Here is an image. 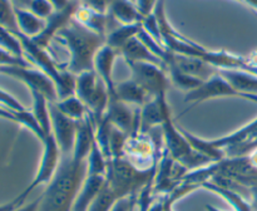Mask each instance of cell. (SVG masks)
Here are the masks:
<instances>
[{
  "label": "cell",
  "mask_w": 257,
  "mask_h": 211,
  "mask_svg": "<svg viewBox=\"0 0 257 211\" xmlns=\"http://www.w3.org/2000/svg\"><path fill=\"white\" fill-rule=\"evenodd\" d=\"M97 73L94 70H88V72L80 73L77 75V82H75V95L84 103L85 106L92 98L93 93L95 92L98 85Z\"/></svg>",
  "instance_id": "d6986e66"
},
{
  "label": "cell",
  "mask_w": 257,
  "mask_h": 211,
  "mask_svg": "<svg viewBox=\"0 0 257 211\" xmlns=\"http://www.w3.org/2000/svg\"><path fill=\"white\" fill-rule=\"evenodd\" d=\"M119 53L115 49L110 48L109 45L104 44L94 58V72L97 73L98 78L102 80L107 87L109 98L115 97V83L113 82V65H114L115 58Z\"/></svg>",
  "instance_id": "8fae6325"
},
{
  "label": "cell",
  "mask_w": 257,
  "mask_h": 211,
  "mask_svg": "<svg viewBox=\"0 0 257 211\" xmlns=\"http://www.w3.org/2000/svg\"><path fill=\"white\" fill-rule=\"evenodd\" d=\"M27 9L44 20H47L55 12L53 5L48 0H30Z\"/></svg>",
  "instance_id": "4316f807"
},
{
  "label": "cell",
  "mask_w": 257,
  "mask_h": 211,
  "mask_svg": "<svg viewBox=\"0 0 257 211\" xmlns=\"http://www.w3.org/2000/svg\"><path fill=\"white\" fill-rule=\"evenodd\" d=\"M0 48L18 55V57H24L22 42L18 35L3 27H0Z\"/></svg>",
  "instance_id": "cb8c5ba5"
},
{
  "label": "cell",
  "mask_w": 257,
  "mask_h": 211,
  "mask_svg": "<svg viewBox=\"0 0 257 211\" xmlns=\"http://www.w3.org/2000/svg\"><path fill=\"white\" fill-rule=\"evenodd\" d=\"M42 143L44 148H43L42 162H40L39 171H38L37 176H35L32 185L23 192V195L25 196L29 195L30 191L34 187H37L38 185L50 182L53 176L57 173V167L58 165H59L60 155H62L57 140H55V137L53 136V133H49Z\"/></svg>",
  "instance_id": "8992f818"
},
{
  "label": "cell",
  "mask_w": 257,
  "mask_h": 211,
  "mask_svg": "<svg viewBox=\"0 0 257 211\" xmlns=\"http://www.w3.org/2000/svg\"><path fill=\"white\" fill-rule=\"evenodd\" d=\"M119 54L124 58L125 63H152V64L160 65V67H162L163 69H165V63H163L160 58L156 57V55L146 47L145 43H143L142 40L138 39L137 37L132 38L130 42L125 43L122 47V49L119 50Z\"/></svg>",
  "instance_id": "7c38bea8"
},
{
  "label": "cell",
  "mask_w": 257,
  "mask_h": 211,
  "mask_svg": "<svg viewBox=\"0 0 257 211\" xmlns=\"http://www.w3.org/2000/svg\"><path fill=\"white\" fill-rule=\"evenodd\" d=\"M0 27L13 33L19 32L13 0H0Z\"/></svg>",
  "instance_id": "7402d4cb"
},
{
  "label": "cell",
  "mask_w": 257,
  "mask_h": 211,
  "mask_svg": "<svg viewBox=\"0 0 257 211\" xmlns=\"http://www.w3.org/2000/svg\"><path fill=\"white\" fill-rule=\"evenodd\" d=\"M166 64H173L181 69L182 72L192 75V77L198 78L201 80H207L212 75L218 72L213 65L208 64L207 62L202 60L201 58L191 57V55L177 54V53L170 52L168 59L166 60Z\"/></svg>",
  "instance_id": "9c48e42d"
},
{
  "label": "cell",
  "mask_w": 257,
  "mask_h": 211,
  "mask_svg": "<svg viewBox=\"0 0 257 211\" xmlns=\"http://www.w3.org/2000/svg\"><path fill=\"white\" fill-rule=\"evenodd\" d=\"M218 73L238 92L257 95V74L255 73L241 69H218Z\"/></svg>",
  "instance_id": "4fadbf2b"
},
{
  "label": "cell",
  "mask_w": 257,
  "mask_h": 211,
  "mask_svg": "<svg viewBox=\"0 0 257 211\" xmlns=\"http://www.w3.org/2000/svg\"><path fill=\"white\" fill-rule=\"evenodd\" d=\"M49 110L52 117V133L57 140L62 156H72L79 122L60 112L55 103H49Z\"/></svg>",
  "instance_id": "5b68a950"
},
{
  "label": "cell",
  "mask_w": 257,
  "mask_h": 211,
  "mask_svg": "<svg viewBox=\"0 0 257 211\" xmlns=\"http://www.w3.org/2000/svg\"><path fill=\"white\" fill-rule=\"evenodd\" d=\"M15 122L19 123V125L24 126L25 128L30 131L38 140L43 141L45 140L48 135H45V132L43 131V128L40 127L39 122L37 121V118L34 117L32 111H22V112H15Z\"/></svg>",
  "instance_id": "603a6c76"
},
{
  "label": "cell",
  "mask_w": 257,
  "mask_h": 211,
  "mask_svg": "<svg viewBox=\"0 0 257 211\" xmlns=\"http://www.w3.org/2000/svg\"><path fill=\"white\" fill-rule=\"evenodd\" d=\"M108 14L120 25L136 24L145 19L132 0H113L108 9Z\"/></svg>",
  "instance_id": "9a60e30c"
},
{
  "label": "cell",
  "mask_w": 257,
  "mask_h": 211,
  "mask_svg": "<svg viewBox=\"0 0 257 211\" xmlns=\"http://www.w3.org/2000/svg\"><path fill=\"white\" fill-rule=\"evenodd\" d=\"M0 106L10 111H14V112H22V111L27 110L17 98L13 97L10 93L5 92L3 89H0Z\"/></svg>",
  "instance_id": "83f0119b"
},
{
  "label": "cell",
  "mask_w": 257,
  "mask_h": 211,
  "mask_svg": "<svg viewBox=\"0 0 257 211\" xmlns=\"http://www.w3.org/2000/svg\"><path fill=\"white\" fill-rule=\"evenodd\" d=\"M2 69H3V67H0V73H2Z\"/></svg>",
  "instance_id": "d590c367"
},
{
  "label": "cell",
  "mask_w": 257,
  "mask_h": 211,
  "mask_svg": "<svg viewBox=\"0 0 257 211\" xmlns=\"http://www.w3.org/2000/svg\"><path fill=\"white\" fill-rule=\"evenodd\" d=\"M127 207H128V202L125 200H122L120 202H118L117 205L114 206V208H113L112 211H127Z\"/></svg>",
  "instance_id": "836d02e7"
},
{
  "label": "cell",
  "mask_w": 257,
  "mask_h": 211,
  "mask_svg": "<svg viewBox=\"0 0 257 211\" xmlns=\"http://www.w3.org/2000/svg\"><path fill=\"white\" fill-rule=\"evenodd\" d=\"M54 38L69 49L70 59L65 68L68 72L79 75L80 73L94 70V58L98 50L105 44L104 35L92 32L73 18Z\"/></svg>",
  "instance_id": "6da1fadb"
},
{
  "label": "cell",
  "mask_w": 257,
  "mask_h": 211,
  "mask_svg": "<svg viewBox=\"0 0 257 211\" xmlns=\"http://www.w3.org/2000/svg\"><path fill=\"white\" fill-rule=\"evenodd\" d=\"M88 166H89L90 176L103 173L105 170V166H107L104 153L100 150L99 145H98V142L95 140L93 142L92 150H90L89 155H88Z\"/></svg>",
  "instance_id": "d4e9b609"
},
{
  "label": "cell",
  "mask_w": 257,
  "mask_h": 211,
  "mask_svg": "<svg viewBox=\"0 0 257 211\" xmlns=\"http://www.w3.org/2000/svg\"><path fill=\"white\" fill-rule=\"evenodd\" d=\"M217 97H238L257 103V95L245 94V93L236 90L218 72L211 78H208L207 80L202 82L200 87L191 90V92H187L185 102H195V104H197V103L203 102L208 98Z\"/></svg>",
  "instance_id": "3957f363"
},
{
  "label": "cell",
  "mask_w": 257,
  "mask_h": 211,
  "mask_svg": "<svg viewBox=\"0 0 257 211\" xmlns=\"http://www.w3.org/2000/svg\"><path fill=\"white\" fill-rule=\"evenodd\" d=\"M170 110L166 95L148 100L140 110V133H147L148 131L162 126L166 113Z\"/></svg>",
  "instance_id": "30bf717a"
},
{
  "label": "cell",
  "mask_w": 257,
  "mask_h": 211,
  "mask_svg": "<svg viewBox=\"0 0 257 211\" xmlns=\"http://www.w3.org/2000/svg\"><path fill=\"white\" fill-rule=\"evenodd\" d=\"M127 64L132 70V79L136 80L151 98L166 95L170 85V78L162 67L142 62Z\"/></svg>",
  "instance_id": "7a4b0ae2"
},
{
  "label": "cell",
  "mask_w": 257,
  "mask_h": 211,
  "mask_svg": "<svg viewBox=\"0 0 257 211\" xmlns=\"http://www.w3.org/2000/svg\"><path fill=\"white\" fill-rule=\"evenodd\" d=\"M29 2L30 0H13V3H14V5L17 8H25L27 9L28 5H29Z\"/></svg>",
  "instance_id": "e575fe53"
},
{
  "label": "cell",
  "mask_w": 257,
  "mask_h": 211,
  "mask_svg": "<svg viewBox=\"0 0 257 211\" xmlns=\"http://www.w3.org/2000/svg\"><path fill=\"white\" fill-rule=\"evenodd\" d=\"M15 14H17V23L19 28L18 33H22L25 37L35 38L44 30L47 22L33 14L29 9L15 7Z\"/></svg>",
  "instance_id": "2e32d148"
},
{
  "label": "cell",
  "mask_w": 257,
  "mask_h": 211,
  "mask_svg": "<svg viewBox=\"0 0 257 211\" xmlns=\"http://www.w3.org/2000/svg\"><path fill=\"white\" fill-rule=\"evenodd\" d=\"M25 198H27V196H24L22 193V195H19L17 198L10 201V202L4 203V205H0V211H15L17 208H19L20 206H23Z\"/></svg>",
  "instance_id": "4dcf8cb0"
},
{
  "label": "cell",
  "mask_w": 257,
  "mask_h": 211,
  "mask_svg": "<svg viewBox=\"0 0 257 211\" xmlns=\"http://www.w3.org/2000/svg\"><path fill=\"white\" fill-rule=\"evenodd\" d=\"M40 201H42V197L37 198L35 201H33V202L28 203V205L25 206H20V207L17 208L15 211H38L40 207Z\"/></svg>",
  "instance_id": "1f68e13d"
},
{
  "label": "cell",
  "mask_w": 257,
  "mask_h": 211,
  "mask_svg": "<svg viewBox=\"0 0 257 211\" xmlns=\"http://www.w3.org/2000/svg\"><path fill=\"white\" fill-rule=\"evenodd\" d=\"M141 29H142V22L131 25H119L105 37V44L119 53L123 45L130 42L132 38L137 37Z\"/></svg>",
  "instance_id": "e0dca14e"
},
{
  "label": "cell",
  "mask_w": 257,
  "mask_h": 211,
  "mask_svg": "<svg viewBox=\"0 0 257 211\" xmlns=\"http://www.w3.org/2000/svg\"><path fill=\"white\" fill-rule=\"evenodd\" d=\"M30 93H32L33 97V115L37 118L45 135H49V133H52V117H50L49 110L50 102L39 92L30 90Z\"/></svg>",
  "instance_id": "ac0fdd59"
},
{
  "label": "cell",
  "mask_w": 257,
  "mask_h": 211,
  "mask_svg": "<svg viewBox=\"0 0 257 211\" xmlns=\"http://www.w3.org/2000/svg\"><path fill=\"white\" fill-rule=\"evenodd\" d=\"M80 4L100 14H107L113 0H79Z\"/></svg>",
  "instance_id": "f1b7e54d"
},
{
  "label": "cell",
  "mask_w": 257,
  "mask_h": 211,
  "mask_svg": "<svg viewBox=\"0 0 257 211\" xmlns=\"http://www.w3.org/2000/svg\"><path fill=\"white\" fill-rule=\"evenodd\" d=\"M53 5L54 10H63L69 5L70 0H48Z\"/></svg>",
  "instance_id": "d6a6232c"
},
{
  "label": "cell",
  "mask_w": 257,
  "mask_h": 211,
  "mask_svg": "<svg viewBox=\"0 0 257 211\" xmlns=\"http://www.w3.org/2000/svg\"><path fill=\"white\" fill-rule=\"evenodd\" d=\"M157 3L158 0H135L136 7H137L138 12L141 13V15H142L143 18L152 14V12L155 10Z\"/></svg>",
  "instance_id": "f546056e"
},
{
  "label": "cell",
  "mask_w": 257,
  "mask_h": 211,
  "mask_svg": "<svg viewBox=\"0 0 257 211\" xmlns=\"http://www.w3.org/2000/svg\"><path fill=\"white\" fill-rule=\"evenodd\" d=\"M0 67L35 68L25 57H18V55L3 49V48H0Z\"/></svg>",
  "instance_id": "484cf974"
},
{
  "label": "cell",
  "mask_w": 257,
  "mask_h": 211,
  "mask_svg": "<svg viewBox=\"0 0 257 211\" xmlns=\"http://www.w3.org/2000/svg\"><path fill=\"white\" fill-rule=\"evenodd\" d=\"M0 74L9 75L15 79H19L20 82H23L29 88V90L39 92L50 103L58 102V92L54 82L38 68L3 67Z\"/></svg>",
  "instance_id": "277c9868"
},
{
  "label": "cell",
  "mask_w": 257,
  "mask_h": 211,
  "mask_svg": "<svg viewBox=\"0 0 257 211\" xmlns=\"http://www.w3.org/2000/svg\"><path fill=\"white\" fill-rule=\"evenodd\" d=\"M55 104L59 108L60 112L64 113L67 117L77 121V122H80V121L84 120L88 116V113H89L87 106L75 94L64 98V99L58 100V102H55Z\"/></svg>",
  "instance_id": "ffe728a7"
},
{
  "label": "cell",
  "mask_w": 257,
  "mask_h": 211,
  "mask_svg": "<svg viewBox=\"0 0 257 211\" xmlns=\"http://www.w3.org/2000/svg\"><path fill=\"white\" fill-rule=\"evenodd\" d=\"M115 97L127 104L138 106V107H142L148 100L152 99L150 94L133 79L115 84Z\"/></svg>",
  "instance_id": "5bb4252c"
},
{
  "label": "cell",
  "mask_w": 257,
  "mask_h": 211,
  "mask_svg": "<svg viewBox=\"0 0 257 211\" xmlns=\"http://www.w3.org/2000/svg\"><path fill=\"white\" fill-rule=\"evenodd\" d=\"M105 117L114 127L128 136L140 132V110L132 112L131 106L119 100L117 97L109 98Z\"/></svg>",
  "instance_id": "52a82bcc"
},
{
  "label": "cell",
  "mask_w": 257,
  "mask_h": 211,
  "mask_svg": "<svg viewBox=\"0 0 257 211\" xmlns=\"http://www.w3.org/2000/svg\"><path fill=\"white\" fill-rule=\"evenodd\" d=\"M80 2L79 0H70L69 5H68L65 9L63 10H55L49 18H48L45 22L44 30L40 33L39 35H37L35 38H32L33 42L37 43L40 47L45 48L47 49L49 47V43L54 39V37L57 35V33L59 30H62L63 28L67 27L70 23V20L74 18L75 12L79 8Z\"/></svg>",
  "instance_id": "ba28073f"
},
{
  "label": "cell",
  "mask_w": 257,
  "mask_h": 211,
  "mask_svg": "<svg viewBox=\"0 0 257 211\" xmlns=\"http://www.w3.org/2000/svg\"><path fill=\"white\" fill-rule=\"evenodd\" d=\"M166 70H167L168 78L171 79V82H172L177 88L187 90V92L196 89V88L200 87L203 82V80L198 79V78H195L192 77V75L187 74V73L182 72V70L178 69V68L175 67L173 64H166Z\"/></svg>",
  "instance_id": "44dd1931"
}]
</instances>
